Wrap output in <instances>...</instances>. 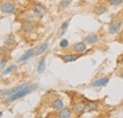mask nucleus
Returning a JSON list of instances; mask_svg holds the SVG:
<instances>
[{
  "instance_id": "f257e3e1",
  "label": "nucleus",
  "mask_w": 123,
  "mask_h": 118,
  "mask_svg": "<svg viewBox=\"0 0 123 118\" xmlns=\"http://www.w3.org/2000/svg\"><path fill=\"white\" fill-rule=\"evenodd\" d=\"M35 88H36V85H29V86H26L25 88H23L22 90L18 91L17 93L12 94L11 96H9L8 99H7V101H8V102H12V101H14L16 99L22 98V97H24L25 95H27L28 94L31 93Z\"/></svg>"
},
{
  "instance_id": "f03ea898",
  "label": "nucleus",
  "mask_w": 123,
  "mask_h": 118,
  "mask_svg": "<svg viewBox=\"0 0 123 118\" xmlns=\"http://www.w3.org/2000/svg\"><path fill=\"white\" fill-rule=\"evenodd\" d=\"M1 11L5 13H12L14 11H15V7L12 4V3H9V2H6L4 4H2L1 6Z\"/></svg>"
},
{
  "instance_id": "7ed1b4c3",
  "label": "nucleus",
  "mask_w": 123,
  "mask_h": 118,
  "mask_svg": "<svg viewBox=\"0 0 123 118\" xmlns=\"http://www.w3.org/2000/svg\"><path fill=\"white\" fill-rule=\"evenodd\" d=\"M34 12H35V14L37 15L38 17H40V18H42L45 13H46V9L42 6V5H36L35 7H34Z\"/></svg>"
},
{
  "instance_id": "20e7f679",
  "label": "nucleus",
  "mask_w": 123,
  "mask_h": 118,
  "mask_svg": "<svg viewBox=\"0 0 123 118\" xmlns=\"http://www.w3.org/2000/svg\"><path fill=\"white\" fill-rule=\"evenodd\" d=\"M108 82H109V78L108 77H102V78H99V79L96 80L95 82H93L92 86L93 87H101V86L106 85Z\"/></svg>"
},
{
  "instance_id": "39448f33",
  "label": "nucleus",
  "mask_w": 123,
  "mask_h": 118,
  "mask_svg": "<svg viewBox=\"0 0 123 118\" xmlns=\"http://www.w3.org/2000/svg\"><path fill=\"white\" fill-rule=\"evenodd\" d=\"M34 54H35V51H34L33 49H30V50H28L23 56H21L18 60H19V61H25V60H27V59H29L30 58H31Z\"/></svg>"
},
{
  "instance_id": "423d86ee",
  "label": "nucleus",
  "mask_w": 123,
  "mask_h": 118,
  "mask_svg": "<svg viewBox=\"0 0 123 118\" xmlns=\"http://www.w3.org/2000/svg\"><path fill=\"white\" fill-rule=\"evenodd\" d=\"M73 48H74V50L78 52V53H81V52H83V51H85L86 50V44H84V43H77L76 44H74V46H73Z\"/></svg>"
},
{
  "instance_id": "0eeeda50",
  "label": "nucleus",
  "mask_w": 123,
  "mask_h": 118,
  "mask_svg": "<svg viewBox=\"0 0 123 118\" xmlns=\"http://www.w3.org/2000/svg\"><path fill=\"white\" fill-rule=\"evenodd\" d=\"M26 86H27V85H25V84L20 85V86H17V87H15V88H12V89H11V90H9V91H7L4 94H5V95H7V96H11L12 94H13L17 93L18 91H20V90H22L23 88H25Z\"/></svg>"
},
{
  "instance_id": "6e6552de",
  "label": "nucleus",
  "mask_w": 123,
  "mask_h": 118,
  "mask_svg": "<svg viewBox=\"0 0 123 118\" xmlns=\"http://www.w3.org/2000/svg\"><path fill=\"white\" fill-rule=\"evenodd\" d=\"M70 116H71V111L68 108L62 109L59 112V117L60 118H69Z\"/></svg>"
},
{
  "instance_id": "1a4fd4ad",
  "label": "nucleus",
  "mask_w": 123,
  "mask_h": 118,
  "mask_svg": "<svg viewBox=\"0 0 123 118\" xmlns=\"http://www.w3.org/2000/svg\"><path fill=\"white\" fill-rule=\"evenodd\" d=\"M98 35L96 33H90L89 35H87L85 37V41L88 44H94V43H96L98 41Z\"/></svg>"
},
{
  "instance_id": "9d476101",
  "label": "nucleus",
  "mask_w": 123,
  "mask_h": 118,
  "mask_svg": "<svg viewBox=\"0 0 123 118\" xmlns=\"http://www.w3.org/2000/svg\"><path fill=\"white\" fill-rule=\"evenodd\" d=\"M120 29V23L118 22H114L111 24L110 28H109V32L110 33H117Z\"/></svg>"
},
{
  "instance_id": "9b49d317",
  "label": "nucleus",
  "mask_w": 123,
  "mask_h": 118,
  "mask_svg": "<svg viewBox=\"0 0 123 118\" xmlns=\"http://www.w3.org/2000/svg\"><path fill=\"white\" fill-rule=\"evenodd\" d=\"M84 109H85V104L82 103V102H80V103L75 104L74 107H73L74 112H78V113L82 112L84 111Z\"/></svg>"
},
{
  "instance_id": "f8f14e48",
  "label": "nucleus",
  "mask_w": 123,
  "mask_h": 118,
  "mask_svg": "<svg viewBox=\"0 0 123 118\" xmlns=\"http://www.w3.org/2000/svg\"><path fill=\"white\" fill-rule=\"evenodd\" d=\"M46 69V58H42V59L40 60L39 64H38V67H37V71L39 74L43 73Z\"/></svg>"
},
{
  "instance_id": "ddd939ff",
  "label": "nucleus",
  "mask_w": 123,
  "mask_h": 118,
  "mask_svg": "<svg viewBox=\"0 0 123 118\" xmlns=\"http://www.w3.org/2000/svg\"><path fill=\"white\" fill-rule=\"evenodd\" d=\"M51 107L55 110H60V109H62L63 103L61 99H55V100H53V102L51 104Z\"/></svg>"
},
{
  "instance_id": "4468645a",
  "label": "nucleus",
  "mask_w": 123,
  "mask_h": 118,
  "mask_svg": "<svg viewBox=\"0 0 123 118\" xmlns=\"http://www.w3.org/2000/svg\"><path fill=\"white\" fill-rule=\"evenodd\" d=\"M77 58H78V56L75 55V54H68V55L63 56V57H62V59H63L64 62H69V61H74V60H76Z\"/></svg>"
},
{
  "instance_id": "2eb2a0df",
  "label": "nucleus",
  "mask_w": 123,
  "mask_h": 118,
  "mask_svg": "<svg viewBox=\"0 0 123 118\" xmlns=\"http://www.w3.org/2000/svg\"><path fill=\"white\" fill-rule=\"evenodd\" d=\"M47 47H48V44H42L41 46H39V47H38V48L36 49V51H35V54H34V55L38 56V55H40V54L44 53V52L46 51V49H47Z\"/></svg>"
},
{
  "instance_id": "dca6fc26",
  "label": "nucleus",
  "mask_w": 123,
  "mask_h": 118,
  "mask_svg": "<svg viewBox=\"0 0 123 118\" xmlns=\"http://www.w3.org/2000/svg\"><path fill=\"white\" fill-rule=\"evenodd\" d=\"M95 12L97 13V14L100 15L102 14V13H104L105 12H106V8L105 7H103V6H98V7H96L95 8Z\"/></svg>"
},
{
  "instance_id": "f3484780",
  "label": "nucleus",
  "mask_w": 123,
  "mask_h": 118,
  "mask_svg": "<svg viewBox=\"0 0 123 118\" xmlns=\"http://www.w3.org/2000/svg\"><path fill=\"white\" fill-rule=\"evenodd\" d=\"M16 65H11L10 67H8L7 69H5L3 72H2V76H6V75L10 74V73H12V71H14V70H16Z\"/></svg>"
},
{
  "instance_id": "a211bd4d",
  "label": "nucleus",
  "mask_w": 123,
  "mask_h": 118,
  "mask_svg": "<svg viewBox=\"0 0 123 118\" xmlns=\"http://www.w3.org/2000/svg\"><path fill=\"white\" fill-rule=\"evenodd\" d=\"M96 108H97V104L94 103V102H89V103L87 104V106H85V109H87L88 112L95 110Z\"/></svg>"
},
{
  "instance_id": "6ab92c4d",
  "label": "nucleus",
  "mask_w": 123,
  "mask_h": 118,
  "mask_svg": "<svg viewBox=\"0 0 123 118\" xmlns=\"http://www.w3.org/2000/svg\"><path fill=\"white\" fill-rule=\"evenodd\" d=\"M6 62H7V59H5V58L0 60V72H1V71H3V69H4V66H5Z\"/></svg>"
},
{
  "instance_id": "aec40b11",
  "label": "nucleus",
  "mask_w": 123,
  "mask_h": 118,
  "mask_svg": "<svg viewBox=\"0 0 123 118\" xmlns=\"http://www.w3.org/2000/svg\"><path fill=\"white\" fill-rule=\"evenodd\" d=\"M60 46H61L62 48H65V47H67V46H68V41H67V40H62V41H61Z\"/></svg>"
},
{
  "instance_id": "412c9836",
  "label": "nucleus",
  "mask_w": 123,
  "mask_h": 118,
  "mask_svg": "<svg viewBox=\"0 0 123 118\" xmlns=\"http://www.w3.org/2000/svg\"><path fill=\"white\" fill-rule=\"evenodd\" d=\"M72 0H62L61 2V6L62 7H67L70 3H71Z\"/></svg>"
},
{
  "instance_id": "4be33fe9",
  "label": "nucleus",
  "mask_w": 123,
  "mask_h": 118,
  "mask_svg": "<svg viewBox=\"0 0 123 118\" xmlns=\"http://www.w3.org/2000/svg\"><path fill=\"white\" fill-rule=\"evenodd\" d=\"M110 4L112 5H119L123 2V0H109Z\"/></svg>"
},
{
  "instance_id": "5701e85b",
  "label": "nucleus",
  "mask_w": 123,
  "mask_h": 118,
  "mask_svg": "<svg viewBox=\"0 0 123 118\" xmlns=\"http://www.w3.org/2000/svg\"><path fill=\"white\" fill-rule=\"evenodd\" d=\"M67 27H68V23H67V22H65V23H63V24L62 25V30H65L66 29H67Z\"/></svg>"
},
{
  "instance_id": "b1692460",
  "label": "nucleus",
  "mask_w": 123,
  "mask_h": 118,
  "mask_svg": "<svg viewBox=\"0 0 123 118\" xmlns=\"http://www.w3.org/2000/svg\"><path fill=\"white\" fill-rule=\"evenodd\" d=\"M1 115H2V112H0V116H1Z\"/></svg>"
},
{
  "instance_id": "393cba45",
  "label": "nucleus",
  "mask_w": 123,
  "mask_h": 118,
  "mask_svg": "<svg viewBox=\"0 0 123 118\" xmlns=\"http://www.w3.org/2000/svg\"><path fill=\"white\" fill-rule=\"evenodd\" d=\"M122 62H123V60H122Z\"/></svg>"
}]
</instances>
